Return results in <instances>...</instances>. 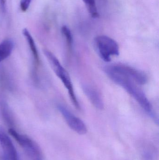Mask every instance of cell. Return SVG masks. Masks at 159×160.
<instances>
[{
	"mask_svg": "<svg viewBox=\"0 0 159 160\" xmlns=\"http://www.w3.org/2000/svg\"><path fill=\"white\" fill-rule=\"evenodd\" d=\"M104 71L112 81L123 88L138 102L149 116L157 124H158V118L155 114L149 100L144 92L139 87L140 85L133 79L113 70L108 66L105 68Z\"/></svg>",
	"mask_w": 159,
	"mask_h": 160,
	"instance_id": "cell-1",
	"label": "cell"
},
{
	"mask_svg": "<svg viewBox=\"0 0 159 160\" xmlns=\"http://www.w3.org/2000/svg\"><path fill=\"white\" fill-rule=\"evenodd\" d=\"M44 53L54 73L67 89L72 103L77 109L80 110V105L77 98L72 83L68 72L62 65L58 58L51 52L44 49Z\"/></svg>",
	"mask_w": 159,
	"mask_h": 160,
	"instance_id": "cell-2",
	"label": "cell"
},
{
	"mask_svg": "<svg viewBox=\"0 0 159 160\" xmlns=\"http://www.w3.org/2000/svg\"><path fill=\"white\" fill-rule=\"evenodd\" d=\"M94 44L97 52L105 62H109L113 56L119 55L118 44L109 37L105 35L97 37L94 39Z\"/></svg>",
	"mask_w": 159,
	"mask_h": 160,
	"instance_id": "cell-3",
	"label": "cell"
},
{
	"mask_svg": "<svg viewBox=\"0 0 159 160\" xmlns=\"http://www.w3.org/2000/svg\"><path fill=\"white\" fill-rule=\"evenodd\" d=\"M9 134L23 148L27 156L31 160H43L41 150L37 144L30 137L21 134L13 128L8 130Z\"/></svg>",
	"mask_w": 159,
	"mask_h": 160,
	"instance_id": "cell-4",
	"label": "cell"
},
{
	"mask_svg": "<svg viewBox=\"0 0 159 160\" xmlns=\"http://www.w3.org/2000/svg\"><path fill=\"white\" fill-rule=\"evenodd\" d=\"M58 109L67 125L72 130L80 135L87 133V126L81 119L76 116L66 107L61 104L58 105Z\"/></svg>",
	"mask_w": 159,
	"mask_h": 160,
	"instance_id": "cell-5",
	"label": "cell"
},
{
	"mask_svg": "<svg viewBox=\"0 0 159 160\" xmlns=\"http://www.w3.org/2000/svg\"><path fill=\"white\" fill-rule=\"evenodd\" d=\"M0 145L2 150L4 160L18 159L17 153L10 137L0 126Z\"/></svg>",
	"mask_w": 159,
	"mask_h": 160,
	"instance_id": "cell-6",
	"label": "cell"
},
{
	"mask_svg": "<svg viewBox=\"0 0 159 160\" xmlns=\"http://www.w3.org/2000/svg\"><path fill=\"white\" fill-rule=\"evenodd\" d=\"M113 69L131 78L139 85L145 84L147 82L146 75L140 70L126 65L114 64L110 65Z\"/></svg>",
	"mask_w": 159,
	"mask_h": 160,
	"instance_id": "cell-7",
	"label": "cell"
},
{
	"mask_svg": "<svg viewBox=\"0 0 159 160\" xmlns=\"http://www.w3.org/2000/svg\"><path fill=\"white\" fill-rule=\"evenodd\" d=\"M83 91L91 104L97 109L102 110L104 108V102L102 97L97 89L91 86L84 84L82 86Z\"/></svg>",
	"mask_w": 159,
	"mask_h": 160,
	"instance_id": "cell-8",
	"label": "cell"
},
{
	"mask_svg": "<svg viewBox=\"0 0 159 160\" xmlns=\"http://www.w3.org/2000/svg\"><path fill=\"white\" fill-rule=\"evenodd\" d=\"M22 34L25 37L26 41L28 42V46H29V48H30L31 53L32 55L35 64L36 65V66L38 65L39 64V62H40L39 53H38L36 44H35L32 36L30 32L28 31V29L26 28H25L22 30Z\"/></svg>",
	"mask_w": 159,
	"mask_h": 160,
	"instance_id": "cell-9",
	"label": "cell"
},
{
	"mask_svg": "<svg viewBox=\"0 0 159 160\" xmlns=\"http://www.w3.org/2000/svg\"><path fill=\"white\" fill-rule=\"evenodd\" d=\"M14 46V41L10 38L5 39L0 43V63L11 55Z\"/></svg>",
	"mask_w": 159,
	"mask_h": 160,
	"instance_id": "cell-10",
	"label": "cell"
},
{
	"mask_svg": "<svg viewBox=\"0 0 159 160\" xmlns=\"http://www.w3.org/2000/svg\"><path fill=\"white\" fill-rule=\"evenodd\" d=\"M91 16L93 18L99 17V13L97 10L95 0H83Z\"/></svg>",
	"mask_w": 159,
	"mask_h": 160,
	"instance_id": "cell-11",
	"label": "cell"
},
{
	"mask_svg": "<svg viewBox=\"0 0 159 160\" xmlns=\"http://www.w3.org/2000/svg\"><path fill=\"white\" fill-rule=\"evenodd\" d=\"M61 32L65 39L67 46L69 48H72L73 44V37L70 29L66 25H63L62 27Z\"/></svg>",
	"mask_w": 159,
	"mask_h": 160,
	"instance_id": "cell-12",
	"label": "cell"
},
{
	"mask_svg": "<svg viewBox=\"0 0 159 160\" xmlns=\"http://www.w3.org/2000/svg\"><path fill=\"white\" fill-rule=\"evenodd\" d=\"M32 0H21L20 1V8L22 12H26Z\"/></svg>",
	"mask_w": 159,
	"mask_h": 160,
	"instance_id": "cell-13",
	"label": "cell"
},
{
	"mask_svg": "<svg viewBox=\"0 0 159 160\" xmlns=\"http://www.w3.org/2000/svg\"><path fill=\"white\" fill-rule=\"evenodd\" d=\"M0 9L2 13L6 11V0H0Z\"/></svg>",
	"mask_w": 159,
	"mask_h": 160,
	"instance_id": "cell-14",
	"label": "cell"
}]
</instances>
